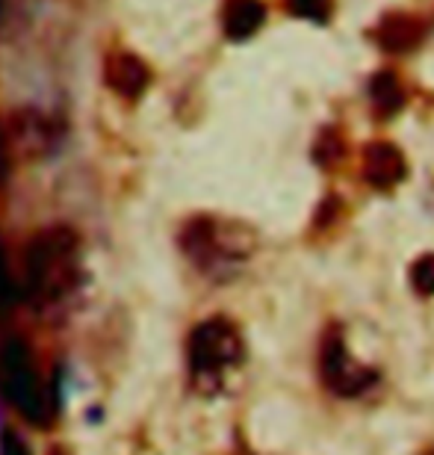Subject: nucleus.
I'll return each instance as SVG.
<instances>
[{"label":"nucleus","mask_w":434,"mask_h":455,"mask_svg":"<svg viewBox=\"0 0 434 455\" xmlns=\"http://www.w3.org/2000/svg\"><path fill=\"white\" fill-rule=\"evenodd\" d=\"M405 157L402 151L396 148L391 142H373L367 145V154H364V175L373 187L378 189H391L396 187L399 180L405 178Z\"/></svg>","instance_id":"6"},{"label":"nucleus","mask_w":434,"mask_h":455,"mask_svg":"<svg viewBox=\"0 0 434 455\" xmlns=\"http://www.w3.org/2000/svg\"><path fill=\"white\" fill-rule=\"evenodd\" d=\"M27 296L39 307H53L80 284V249L68 228H48L27 245Z\"/></svg>","instance_id":"1"},{"label":"nucleus","mask_w":434,"mask_h":455,"mask_svg":"<svg viewBox=\"0 0 434 455\" xmlns=\"http://www.w3.org/2000/svg\"><path fill=\"white\" fill-rule=\"evenodd\" d=\"M373 104L378 107V113H396L405 104V89L399 84V77L393 71H382L373 80Z\"/></svg>","instance_id":"10"},{"label":"nucleus","mask_w":434,"mask_h":455,"mask_svg":"<svg viewBox=\"0 0 434 455\" xmlns=\"http://www.w3.org/2000/svg\"><path fill=\"white\" fill-rule=\"evenodd\" d=\"M242 358V338L237 325L225 316L204 320L189 338V370L201 387L219 385L222 372Z\"/></svg>","instance_id":"2"},{"label":"nucleus","mask_w":434,"mask_h":455,"mask_svg":"<svg viewBox=\"0 0 434 455\" xmlns=\"http://www.w3.org/2000/svg\"><path fill=\"white\" fill-rule=\"evenodd\" d=\"M222 21H225V33L231 39H249L266 21V6L260 0H228Z\"/></svg>","instance_id":"9"},{"label":"nucleus","mask_w":434,"mask_h":455,"mask_svg":"<svg viewBox=\"0 0 434 455\" xmlns=\"http://www.w3.org/2000/svg\"><path fill=\"white\" fill-rule=\"evenodd\" d=\"M184 251L204 272H216V269H233L240 260H246L251 243H246V234L240 228L219 225L213 220H198L186 228Z\"/></svg>","instance_id":"3"},{"label":"nucleus","mask_w":434,"mask_h":455,"mask_svg":"<svg viewBox=\"0 0 434 455\" xmlns=\"http://www.w3.org/2000/svg\"><path fill=\"white\" fill-rule=\"evenodd\" d=\"M287 9L311 21H325L331 15V0H287Z\"/></svg>","instance_id":"11"},{"label":"nucleus","mask_w":434,"mask_h":455,"mask_svg":"<svg viewBox=\"0 0 434 455\" xmlns=\"http://www.w3.org/2000/svg\"><path fill=\"white\" fill-rule=\"evenodd\" d=\"M107 84L124 98H139L151 84V71L137 53H115L107 62Z\"/></svg>","instance_id":"7"},{"label":"nucleus","mask_w":434,"mask_h":455,"mask_svg":"<svg viewBox=\"0 0 434 455\" xmlns=\"http://www.w3.org/2000/svg\"><path fill=\"white\" fill-rule=\"evenodd\" d=\"M422 24L417 21V18L411 15H391L384 18L382 24H378L375 30V39L378 44H382L384 51L391 53H405V51H414L417 44L422 42Z\"/></svg>","instance_id":"8"},{"label":"nucleus","mask_w":434,"mask_h":455,"mask_svg":"<svg viewBox=\"0 0 434 455\" xmlns=\"http://www.w3.org/2000/svg\"><path fill=\"white\" fill-rule=\"evenodd\" d=\"M0 385H4L6 396L30 417V420L42 423L44 405H42V387L39 376L33 370L30 352L21 340H9L0 349Z\"/></svg>","instance_id":"4"},{"label":"nucleus","mask_w":434,"mask_h":455,"mask_svg":"<svg viewBox=\"0 0 434 455\" xmlns=\"http://www.w3.org/2000/svg\"><path fill=\"white\" fill-rule=\"evenodd\" d=\"M411 281H414V287H417V293H422V296L434 293V254H426V258H420L414 263Z\"/></svg>","instance_id":"12"},{"label":"nucleus","mask_w":434,"mask_h":455,"mask_svg":"<svg viewBox=\"0 0 434 455\" xmlns=\"http://www.w3.org/2000/svg\"><path fill=\"white\" fill-rule=\"evenodd\" d=\"M320 372H322L325 387H328L331 394H340V396H358L378 381V376L373 370L360 367L358 361L349 358L346 346H343L337 331H331L328 338L322 340Z\"/></svg>","instance_id":"5"}]
</instances>
